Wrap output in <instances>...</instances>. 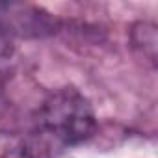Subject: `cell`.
<instances>
[{"mask_svg": "<svg viewBox=\"0 0 158 158\" xmlns=\"http://www.w3.org/2000/svg\"><path fill=\"white\" fill-rule=\"evenodd\" d=\"M37 130L60 145H78L95 134L97 119L91 102L76 88L48 93L37 110Z\"/></svg>", "mask_w": 158, "mask_h": 158, "instance_id": "obj_1", "label": "cell"}, {"mask_svg": "<svg viewBox=\"0 0 158 158\" xmlns=\"http://www.w3.org/2000/svg\"><path fill=\"white\" fill-rule=\"evenodd\" d=\"M134 43L143 47V54H147L151 58V61H154V56H156V30H154L152 24L139 23L134 28Z\"/></svg>", "mask_w": 158, "mask_h": 158, "instance_id": "obj_3", "label": "cell"}, {"mask_svg": "<svg viewBox=\"0 0 158 158\" xmlns=\"http://www.w3.org/2000/svg\"><path fill=\"white\" fill-rule=\"evenodd\" d=\"M0 158H37L28 141L13 132L0 130Z\"/></svg>", "mask_w": 158, "mask_h": 158, "instance_id": "obj_2", "label": "cell"}]
</instances>
